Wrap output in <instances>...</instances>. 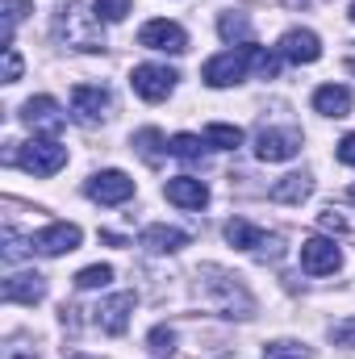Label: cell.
<instances>
[{
  "mask_svg": "<svg viewBox=\"0 0 355 359\" xmlns=\"http://www.w3.org/2000/svg\"><path fill=\"white\" fill-rule=\"evenodd\" d=\"M247 72H255V76H276L280 72V59L264 50V46H255V42H247V46H239V50H222V55H213L209 63H205V72H201V80L209 84V88H230V84H239Z\"/></svg>",
  "mask_w": 355,
  "mask_h": 359,
  "instance_id": "6da1fadb",
  "label": "cell"
},
{
  "mask_svg": "<svg viewBox=\"0 0 355 359\" xmlns=\"http://www.w3.org/2000/svg\"><path fill=\"white\" fill-rule=\"evenodd\" d=\"M55 38L67 42V46H76V50H105V25H100V17L88 13L84 4H76V0L59 8Z\"/></svg>",
  "mask_w": 355,
  "mask_h": 359,
  "instance_id": "7a4b0ae2",
  "label": "cell"
},
{
  "mask_svg": "<svg viewBox=\"0 0 355 359\" xmlns=\"http://www.w3.org/2000/svg\"><path fill=\"white\" fill-rule=\"evenodd\" d=\"M205 276V297L226 313V318H247L251 309H255V301H251V292L239 284V276H230V271L222 268H201Z\"/></svg>",
  "mask_w": 355,
  "mask_h": 359,
  "instance_id": "3957f363",
  "label": "cell"
},
{
  "mask_svg": "<svg viewBox=\"0 0 355 359\" xmlns=\"http://www.w3.org/2000/svg\"><path fill=\"white\" fill-rule=\"evenodd\" d=\"M4 159L17 163V168L29 172V176H55V172L67 163V147L55 142V138H34V142H25L21 151H8Z\"/></svg>",
  "mask_w": 355,
  "mask_h": 359,
  "instance_id": "277c9868",
  "label": "cell"
},
{
  "mask_svg": "<svg viewBox=\"0 0 355 359\" xmlns=\"http://www.w3.org/2000/svg\"><path fill=\"white\" fill-rule=\"evenodd\" d=\"M109 109H113L109 88H100V84H76V88H72V117H76L80 126H96V121H105Z\"/></svg>",
  "mask_w": 355,
  "mask_h": 359,
  "instance_id": "5b68a950",
  "label": "cell"
},
{
  "mask_svg": "<svg viewBox=\"0 0 355 359\" xmlns=\"http://www.w3.org/2000/svg\"><path fill=\"white\" fill-rule=\"evenodd\" d=\"M176 72L172 67H163V63H142V67H134V76H130V84L134 92L142 96V100H168V92L176 88Z\"/></svg>",
  "mask_w": 355,
  "mask_h": 359,
  "instance_id": "8992f818",
  "label": "cell"
},
{
  "mask_svg": "<svg viewBox=\"0 0 355 359\" xmlns=\"http://www.w3.org/2000/svg\"><path fill=\"white\" fill-rule=\"evenodd\" d=\"M138 42L147 50H168V55H184L188 50V34L180 29L176 21H147L138 29Z\"/></svg>",
  "mask_w": 355,
  "mask_h": 359,
  "instance_id": "52a82bcc",
  "label": "cell"
},
{
  "mask_svg": "<svg viewBox=\"0 0 355 359\" xmlns=\"http://www.w3.org/2000/svg\"><path fill=\"white\" fill-rule=\"evenodd\" d=\"M29 247H34L38 255H67V251L80 247V226H72V222H55V226L38 230V234L29 238Z\"/></svg>",
  "mask_w": 355,
  "mask_h": 359,
  "instance_id": "ba28073f",
  "label": "cell"
},
{
  "mask_svg": "<svg viewBox=\"0 0 355 359\" xmlns=\"http://www.w3.org/2000/svg\"><path fill=\"white\" fill-rule=\"evenodd\" d=\"M297 151H301V134L297 130H260V138H255V155L264 163H284Z\"/></svg>",
  "mask_w": 355,
  "mask_h": 359,
  "instance_id": "9c48e42d",
  "label": "cell"
},
{
  "mask_svg": "<svg viewBox=\"0 0 355 359\" xmlns=\"http://www.w3.org/2000/svg\"><path fill=\"white\" fill-rule=\"evenodd\" d=\"M21 121H25L29 130L59 134V130H63V121H67V113L59 109V100H51V96H34V100H25V109H21Z\"/></svg>",
  "mask_w": 355,
  "mask_h": 359,
  "instance_id": "30bf717a",
  "label": "cell"
},
{
  "mask_svg": "<svg viewBox=\"0 0 355 359\" xmlns=\"http://www.w3.org/2000/svg\"><path fill=\"white\" fill-rule=\"evenodd\" d=\"M0 297L8 305H38L46 297V280L38 271H17V276H4L0 284Z\"/></svg>",
  "mask_w": 355,
  "mask_h": 359,
  "instance_id": "8fae6325",
  "label": "cell"
},
{
  "mask_svg": "<svg viewBox=\"0 0 355 359\" xmlns=\"http://www.w3.org/2000/svg\"><path fill=\"white\" fill-rule=\"evenodd\" d=\"M84 192H88L96 205H121V201L134 196V180L126 176V172H100V176L88 180Z\"/></svg>",
  "mask_w": 355,
  "mask_h": 359,
  "instance_id": "7c38bea8",
  "label": "cell"
},
{
  "mask_svg": "<svg viewBox=\"0 0 355 359\" xmlns=\"http://www.w3.org/2000/svg\"><path fill=\"white\" fill-rule=\"evenodd\" d=\"M339 264H343V255L330 238H305L301 243V268L309 276H330Z\"/></svg>",
  "mask_w": 355,
  "mask_h": 359,
  "instance_id": "4fadbf2b",
  "label": "cell"
},
{
  "mask_svg": "<svg viewBox=\"0 0 355 359\" xmlns=\"http://www.w3.org/2000/svg\"><path fill=\"white\" fill-rule=\"evenodd\" d=\"M276 50H280V59H288V63H318V59H322V42H318L314 29H288Z\"/></svg>",
  "mask_w": 355,
  "mask_h": 359,
  "instance_id": "5bb4252c",
  "label": "cell"
},
{
  "mask_svg": "<svg viewBox=\"0 0 355 359\" xmlns=\"http://www.w3.org/2000/svg\"><path fill=\"white\" fill-rule=\"evenodd\" d=\"M130 313H134V292H117V297L100 301V309H96V322H100V330H105V334H126V326H130Z\"/></svg>",
  "mask_w": 355,
  "mask_h": 359,
  "instance_id": "9a60e30c",
  "label": "cell"
},
{
  "mask_svg": "<svg viewBox=\"0 0 355 359\" xmlns=\"http://www.w3.org/2000/svg\"><path fill=\"white\" fill-rule=\"evenodd\" d=\"M226 238H230L234 247H243V251H260V255H267V247H272V251L280 247V238H272L267 230L251 226V222H243V217L226 222Z\"/></svg>",
  "mask_w": 355,
  "mask_h": 359,
  "instance_id": "2e32d148",
  "label": "cell"
},
{
  "mask_svg": "<svg viewBox=\"0 0 355 359\" xmlns=\"http://www.w3.org/2000/svg\"><path fill=\"white\" fill-rule=\"evenodd\" d=\"M168 201L180 205V209H205L209 205V188H205V180L176 176V180H168Z\"/></svg>",
  "mask_w": 355,
  "mask_h": 359,
  "instance_id": "e0dca14e",
  "label": "cell"
},
{
  "mask_svg": "<svg viewBox=\"0 0 355 359\" xmlns=\"http://www.w3.org/2000/svg\"><path fill=\"white\" fill-rule=\"evenodd\" d=\"M309 192H314V180L305 176V172H293V176H280V180H276L267 196H272L276 205H301Z\"/></svg>",
  "mask_w": 355,
  "mask_h": 359,
  "instance_id": "ac0fdd59",
  "label": "cell"
},
{
  "mask_svg": "<svg viewBox=\"0 0 355 359\" xmlns=\"http://www.w3.org/2000/svg\"><path fill=\"white\" fill-rule=\"evenodd\" d=\"M314 109L322 117H347L351 113V92L343 88V84H326V88L314 92Z\"/></svg>",
  "mask_w": 355,
  "mask_h": 359,
  "instance_id": "d6986e66",
  "label": "cell"
},
{
  "mask_svg": "<svg viewBox=\"0 0 355 359\" xmlns=\"http://www.w3.org/2000/svg\"><path fill=\"white\" fill-rule=\"evenodd\" d=\"M138 243H142L147 251H180V247L188 243V234H184V230H172V226H147Z\"/></svg>",
  "mask_w": 355,
  "mask_h": 359,
  "instance_id": "ffe728a7",
  "label": "cell"
},
{
  "mask_svg": "<svg viewBox=\"0 0 355 359\" xmlns=\"http://www.w3.org/2000/svg\"><path fill=\"white\" fill-rule=\"evenodd\" d=\"M134 151H138V155L155 168L163 155H172V142H168L159 130H138V134H134Z\"/></svg>",
  "mask_w": 355,
  "mask_h": 359,
  "instance_id": "44dd1931",
  "label": "cell"
},
{
  "mask_svg": "<svg viewBox=\"0 0 355 359\" xmlns=\"http://www.w3.org/2000/svg\"><path fill=\"white\" fill-rule=\"evenodd\" d=\"M217 34H222L226 42H239V46H247V42H251V21H247L243 13H222V21H217Z\"/></svg>",
  "mask_w": 355,
  "mask_h": 359,
  "instance_id": "7402d4cb",
  "label": "cell"
},
{
  "mask_svg": "<svg viewBox=\"0 0 355 359\" xmlns=\"http://www.w3.org/2000/svg\"><path fill=\"white\" fill-rule=\"evenodd\" d=\"M205 142H209L213 151H234V147L243 142V130H239V126H226V121H213V126L205 130Z\"/></svg>",
  "mask_w": 355,
  "mask_h": 359,
  "instance_id": "603a6c76",
  "label": "cell"
},
{
  "mask_svg": "<svg viewBox=\"0 0 355 359\" xmlns=\"http://www.w3.org/2000/svg\"><path fill=\"white\" fill-rule=\"evenodd\" d=\"M205 147H209V142L196 138V134H176V138H172V155L184 159V163H196V159L205 155Z\"/></svg>",
  "mask_w": 355,
  "mask_h": 359,
  "instance_id": "cb8c5ba5",
  "label": "cell"
},
{
  "mask_svg": "<svg viewBox=\"0 0 355 359\" xmlns=\"http://www.w3.org/2000/svg\"><path fill=\"white\" fill-rule=\"evenodd\" d=\"M109 280H113V268H109V264H92V268H84L80 276H76V288L88 292V288H105Z\"/></svg>",
  "mask_w": 355,
  "mask_h": 359,
  "instance_id": "d4e9b609",
  "label": "cell"
},
{
  "mask_svg": "<svg viewBox=\"0 0 355 359\" xmlns=\"http://www.w3.org/2000/svg\"><path fill=\"white\" fill-rule=\"evenodd\" d=\"M0 8H4V38H0V42H4V46H13V25L29 13V0H4Z\"/></svg>",
  "mask_w": 355,
  "mask_h": 359,
  "instance_id": "484cf974",
  "label": "cell"
},
{
  "mask_svg": "<svg viewBox=\"0 0 355 359\" xmlns=\"http://www.w3.org/2000/svg\"><path fill=\"white\" fill-rule=\"evenodd\" d=\"M147 343H151V351H155V355H172V351H176V330H168V326H155Z\"/></svg>",
  "mask_w": 355,
  "mask_h": 359,
  "instance_id": "4316f807",
  "label": "cell"
},
{
  "mask_svg": "<svg viewBox=\"0 0 355 359\" xmlns=\"http://www.w3.org/2000/svg\"><path fill=\"white\" fill-rule=\"evenodd\" d=\"M134 8V0H96V17L100 21H121Z\"/></svg>",
  "mask_w": 355,
  "mask_h": 359,
  "instance_id": "83f0119b",
  "label": "cell"
},
{
  "mask_svg": "<svg viewBox=\"0 0 355 359\" xmlns=\"http://www.w3.org/2000/svg\"><path fill=\"white\" fill-rule=\"evenodd\" d=\"M264 359H309V351L301 347V343H267V351H264Z\"/></svg>",
  "mask_w": 355,
  "mask_h": 359,
  "instance_id": "f1b7e54d",
  "label": "cell"
},
{
  "mask_svg": "<svg viewBox=\"0 0 355 359\" xmlns=\"http://www.w3.org/2000/svg\"><path fill=\"white\" fill-rule=\"evenodd\" d=\"M17 80H21V55L4 46V84H17Z\"/></svg>",
  "mask_w": 355,
  "mask_h": 359,
  "instance_id": "f546056e",
  "label": "cell"
},
{
  "mask_svg": "<svg viewBox=\"0 0 355 359\" xmlns=\"http://www.w3.org/2000/svg\"><path fill=\"white\" fill-rule=\"evenodd\" d=\"M21 255H25V243H21L13 230H4V259H8V264H17Z\"/></svg>",
  "mask_w": 355,
  "mask_h": 359,
  "instance_id": "4dcf8cb0",
  "label": "cell"
},
{
  "mask_svg": "<svg viewBox=\"0 0 355 359\" xmlns=\"http://www.w3.org/2000/svg\"><path fill=\"white\" fill-rule=\"evenodd\" d=\"M330 339H335L339 347H355V318L351 322H339V326L330 330Z\"/></svg>",
  "mask_w": 355,
  "mask_h": 359,
  "instance_id": "1f68e13d",
  "label": "cell"
},
{
  "mask_svg": "<svg viewBox=\"0 0 355 359\" xmlns=\"http://www.w3.org/2000/svg\"><path fill=\"white\" fill-rule=\"evenodd\" d=\"M318 222H322V230H335V234H347V217H339L335 209H326V213H322Z\"/></svg>",
  "mask_w": 355,
  "mask_h": 359,
  "instance_id": "d6a6232c",
  "label": "cell"
},
{
  "mask_svg": "<svg viewBox=\"0 0 355 359\" xmlns=\"http://www.w3.org/2000/svg\"><path fill=\"white\" fill-rule=\"evenodd\" d=\"M339 163H347V168H355V134H347V138L339 142Z\"/></svg>",
  "mask_w": 355,
  "mask_h": 359,
  "instance_id": "836d02e7",
  "label": "cell"
},
{
  "mask_svg": "<svg viewBox=\"0 0 355 359\" xmlns=\"http://www.w3.org/2000/svg\"><path fill=\"white\" fill-rule=\"evenodd\" d=\"M4 359H38V355H34L29 347H21V343H8V347H4Z\"/></svg>",
  "mask_w": 355,
  "mask_h": 359,
  "instance_id": "e575fe53",
  "label": "cell"
},
{
  "mask_svg": "<svg viewBox=\"0 0 355 359\" xmlns=\"http://www.w3.org/2000/svg\"><path fill=\"white\" fill-rule=\"evenodd\" d=\"M347 72H351V76H355V59H347Z\"/></svg>",
  "mask_w": 355,
  "mask_h": 359,
  "instance_id": "d590c367",
  "label": "cell"
},
{
  "mask_svg": "<svg viewBox=\"0 0 355 359\" xmlns=\"http://www.w3.org/2000/svg\"><path fill=\"white\" fill-rule=\"evenodd\" d=\"M72 359H92V355H72Z\"/></svg>",
  "mask_w": 355,
  "mask_h": 359,
  "instance_id": "8d00e7d4",
  "label": "cell"
},
{
  "mask_svg": "<svg viewBox=\"0 0 355 359\" xmlns=\"http://www.w3.org/2000/svg\"><path fill=\"white\" fill-rule=\"evenodd\" d=\"M351 17H355V4H351Z\"/></svg>",
  "mask_w": 355,
  "mask_h": 359,
  "instance_id": "74e56055",
  "label": "cell"
},
{
  "mask_svg": "<svg viewBox=\"0 0 355 359\" xmlns=\"http://www.w3.org/2000/svg\"><path fill=\"white\" fill-rule=\"evenodd\" d=\"M351 201H355V188H351Z\"/></svg>",
  "mask_w": 355,
  "mask_h": 359,
  "instance_id": "f35d334b",
  "label": "cell"
}]
</instances>
